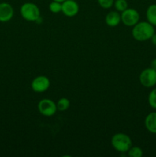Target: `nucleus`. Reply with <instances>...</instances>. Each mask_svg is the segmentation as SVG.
Masks as SVG:
<instances>
[{"mask_svg":"<svg viewBox=\"0 0 156 157\" xmlns=\"http://www.w3.org/2000/svg\"><path fill=\"white\" fill-rule=\"evenodd\" d=\"M112 147L121 153H127L132 146V141L129 136L123 133H116L111 139Z\"/></svg>","mask_w":156,"mask_h":157,"instance_id":"obj_2","label":"nucleus"},{"mask_svg":"<svg viewBox=\"0 0 156 157\" xmlns=\"http://www.w3.org/2000/svg\"><path fill=\"white\" fill-rule=\"evenodd\" d=\"M148 101L150 107L156 110V88L151 90V92L148 94Z\"/></svg>","mask_w":156,"mask_h":157,"instance_id":"obj_17","label":"nucleus"},{"mask_svg":"<svg viewBox=\"0 0 156 157\" xmlns=\"http://www.w3.org/2000/svg\"><path fill=\"white\" fill-rule=\"evenodd\" d=\"M105 21L106 24L110 27H116L121 22V14L117 11H111L107 13Z\"/></svg>","mask_w":156,"mask_h":157,"instance_id":"obj_10","label":"nucleus"},{"mask_svg":"<svg viewBox=\"0 0 156 157\" xmlns=\"http://www.w3.org/2000/svg\"><path fill=\"white\" fill-rule=\"evenodd\" d=\"M50 80L44 75H40L35 78L31 84L32 89L36 93H44L47 91L50 87Z\"/></svg>","mask_w":156,"mask_h":157,"instance_id":"obj_7","label":"nucleus"},{"mask_svg":"<svg viewBox=\"0 0 156 157\" xmlns=\"http://www.w3.org/2000/svg\"><path fill=\"white\" fill-rule=\"evenodd\" d=\"M61 8H62V3L57 1H53L49 5V9L50 12L54 14H58L61 12Z\"/></svg>","mask_w":156,"mask_h":157,"instance_id":"obj_16","label":"nucleus"},{"mask_svg":"<svg viewBox=\"0 0 156 157\" xmlns=\"http://www.w3.org/2000/svg\"><path fill=\"white\" fill-rule=\"evenodd\" d=\"M155 33L154 26L147 21H139L133 26L132 35L133 38L138 41H145L151 39Z\"/></svg>","mask_w":156,"mask_h":157,"instance_id":"obj_1","label":"nucleus"},{"mask_svg":"<svg viewBox=\"0 0 156 157\" xmlns=\"http://www.w3.org/2000/svg\"><path fill=\"white\" fill-rule=\"evenodd\" d=\"M146 18L150 24L156 26V4H151L148 6L146 10Z\"/></svg>","mask_w":156,"mask_h":157,"instance_id":"obj_12","label":"nucleus"},{"mask_svg":"<svg viewBox=\"0 0 156 157\" xmlns=\"http://www.w3.org/2000/svg\"><path fill=\"white\" fill-rule=\"evenodd\" d=\"M97 1L100 7H102V9H108L113 6L115 0H97Z\"/></svg>","mask_w":156,"mask_h":157,"instance_id":"obj_18","label":"nucleus"},{"mask_svg":"<svg viewBox=\"0 0 156 157\" xmlns=\"http://www.w3.org/2000/svg\"><path fill=\"white\" fill-rule=\"evenodd\" d=\"M150 40H151V43H152L154 46H156V33H154V35H152V37H151Z\"/></svg>","mask_w":156,"mask_h":157,"instance_id":"obj_19","label":"nucleus"},{"mask_svg":"<svg viewBox=\"0 0 156 157\" xmlns=\"http://www.w3.org/2000/svg\"><path fill=\"white\" fill-rule=\"evenodd\" d=\"M139 81L145 87H152L156 85V71L151 67L142 71L139 75Z\"/></svg>","mask_w":156,"mask_h":157,"instance_id":"obj_6","label":"nucleus"},{"mask_svg":"<svg viewBox=\"0 0 156 157\" xmlns=\"http://www.w3.org/2000/svg\"><path fill=\"white\" fill-rule=\"evenodd\" d=\"M128 156L129 157H142L143 156V151L139 147H132L128 150Z\"/></svg>","mask_w":156,"mask_h":157,"instance_id":"obj_15","label":"nucleus"},{"mask_svg":"<svg viewBox=\"0 0 156 157\" xmlns=\"http://www.w3.org/2000/svg\"><path fill=\"white\" fill-rule=\"evenodd\" d=\"M79 5L74 0H65L62 2L61 12L67 17H74L79 12Z\"/></svg>","mask_w":156,"mask_h":157,"instance_id":"obj_8","label":"nucleus"},{"mask_svg":"<svg viewBox=\"0 0 156 157\" xmlns=\"http://www.w3.org/2000/svg\"><path fill=\"white\" fill-rule=\"evenodd\" d=\"M151 67L156 71V58L153 59L151 62Z\"/></svg>","mask_w":156,"mask_h":157,"instance_id":"obj_20","label":"nucleus"},{"mask_svg":"<svg viewBox=\"0 0 156 157\" xmlns=\"http://www.w3.org/2000/svg\"><path fill=\"white\" fill-rule=\"evenodd\" d=\"M140 19V15L135 9L128 8L121 12V21L125 25L132 27L137 24Z\"/></svg>","mask_w":156,"mask_h":157,"instance_id":"obj_4","label":"nucleus"},{"mask_svg":"<svg viewBox=\"0 0 156 157\" xmlns=\"http://www.w3.org/2000/svg\"><path fill=\"white\" fill-rule=\"evenodd\" d=\"M56 104L58 110H59V111H65L70 107V101L67 98H62L58 100V103Z\"/></svg>","mask_w":156,"mask_h":157,"instance_id":"obj_13","label":"nucleus"},{"mask_svg":"<svg viewBox=\"0 0 156 157\" xmlns=\"http://www.w3.org/2000/svg\"><path fill=\"white\" fill-rule=\"evenodd\" d=\"M14 15L13 7L8 2L0 3V21L7 22Z\"/></svg>","mask_w":156,"mask_h":157,"instance_id":"obj_9","label":"nucleus"},{"mask_svg":"<svg viewBox=\"0 0 156 157\" xmlns=\"http://www.w3.org/2000/svg\"><path fill=\"white\" fill-rule=\"evenodd\" d=\"M53 1H57V2H61V3H62L63 2L65 1V0H53Z\"/></svg>","mask_w":156,"mask_h":157,"instance_id":"obj_21","label":"nucleus"},{"mask_svg":"<svg viewBox=\"0 0 156 157\" xmlns=\"http://www.w3.org/2000/svg\"><path fill=\"white\" fill-rule=\"evenodd\" d=\"M113 6L117 12H122L128 9V2L126 0H115Z\"/></svg>","mask_w":156,"mask_h":157,"instance_id":"obj_14","label":"nucleus"},{"mask_svg":"<svg viewBox=\"0 0 156 157\" xmlns=\"http://www.w3.org/2000/svg\"><path fill=\"white\" fill-rule=\"evenodd\" d=\"M20 13L26 21H36L41 17V12L37 5L32 2H26L21 6Z\"/></svg>","mask_w":156,"mask_h":157,"instance_id":"obj_3","label":"nucleus"},{"mask_svg":"<svg viewBox=\"0 0 156 157\" xmlns=\"http://www.w3.org/2000/svg\"><path fill=\"white\" fill-rule=\"evenodd\" d=\"M145 126L147 130L156 134V112L148 113L145 119Z\"/></svg>","mask_w":156,"mask_h":157,"instance_id":"obj_11","label":"nucleus"},{"mask_svg":"<svg viewBox=\"0 0 156 157\" xmlns=\"http://www.w3.org/2000/svg\"><path fill=\"white\" fill-rule=\"evenodd\" d=\"M38 110L41 115L44 117H52L58 110L57 104L52 100L44 98L41 100L38 104Z\"/></svg>","mask_w":156,"mask_h":157,"instance_id":"obj_5","label":"nucleus"}]
</instances>
